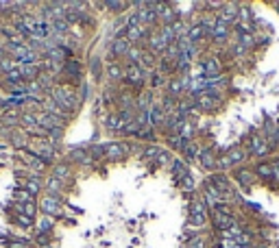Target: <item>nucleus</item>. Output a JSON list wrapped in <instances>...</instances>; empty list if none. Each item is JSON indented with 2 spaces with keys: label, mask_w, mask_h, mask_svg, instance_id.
<instances>
[{
  "label": "nucleus",
  "mask_w": 279,
  "mask_h": 248,
  "mask_svg": "<svg viewBox=\"0 0 279 248\" xmlns=\"http://www.w3.org/2000/svg\"><path fill=\"white\" fill-rule=\"evenodd\" d=\"M50 98H53L63 111H68V113H72L79 105V96L74 94V89H70V85H53Z\"/></svg>",
  "instance_id": "f257e3e1"
},
{
  "label": "nucleus",
  "mask_w": 279,
  "mask_h": 248,
  "mask_svg": "<svg viewBox=\"0 0 279 248\" xmlns=\"http://www.w3.org/2000/svg\"><path fill=\"white\" fill-rule=\"evenodd\" d=\"M212 216H214V226L218 231H229L233 224H236V220H233V216L229 214V209H227L225 205L216 207V209H212Z\"/></svg>",
  "instance_id": "f03ea898"
},
{
  "label": "nucleus",
  "mask_w": 279,
  "mask_h": 248,
  "mask_svg": "<svg viewBox=\"0 0 279 248\" xmlns=\"http://www.w3.org/2000/svg\"><path fill=\"white\" fill-rule=\"evenodd\" d=\"M39 209L44 211L48 218L53 216V218H62L63 216V211H62V202H59V198H55V196H44L42 200H39Z\"/></svg>",
  "instance_id": "7ed1b4c3"
},
{
  "label": "nucleus",
  "mask_w": 279,
  "mask_h": 248,
  "mask_svg": "<svg viewBox=\"0 0 279 248\" xmlns=\"http://www.w3.org/2000/svg\"><path fill=\"white\" fill-rule=\"evenodd\" d=\"M190 222H192V226H203L207 222V207H205V200L203 198H196L192 202Z\"/></svg>",
  "instance_id": "20e7f679"
},
{
  "label": "nucleus",
  "mask_w": 279,
  "mask_h": 248,
  "mask_svg": "<svg viewBox=\"0 0 279 248\" xmlns=\"http://www.w3.org/2000/svg\"><path fill=\"white\" fill-rule=\"evenodd\" d=\"M248 148H251L253 155L257 157H266L268 153H271V148H268V141L264 139V135H251V139H248Z\"/></svg>",
  "instance_id": "39448f33"
},
{
  "label": "nucleus",
  "mask_w": 279,
  "mask_h": 248,
  "mask_svg": "<svg viewBox=\"0 0 279 248\" xmlns=\"http://www.w3.org/2000/svg\"><path fill=\"white\" fill-rule=\"evenodd\" d=\"M31 153H33L35 157H39L44 164H48V161H53V157H55V146L42 139L37 146H35V148H31Z\"/></svg>",
  "instance_id": "423d86ee"
},
{
  "label": "nucleus",
  "mask_w": 279,
  "mask_h": 248,
  "mask_svg": "<svg viewBox=\"0 0 279 248\" xmlns=\"http://www.w3.org/2000/svg\"><path fill=\"white\" fill-rule=\"evenodd\" d=\"M42 109H44V113H50V115H55V118H59V120L70 118L68 111H63L53 98H44V100H42Z\"/></svg>",
  "instance_id": "0eeeda50"
},
{
  "label": "nucleus",
  "mask_w": 279,
  "mask_h": 248,
  "mask_svg": "<svg viewBox=\"0 0 279 248\" xmlns=\"http://www.w3.org/2000/svg\"><path fill=\"white\" fill-rule=\"evenodd\" d=\"M124 79L129 81L131 85H135V87H142V83H144V70H142L140 65H129V68L124 70Z\"/></svg>",
  "instance_id": "6e6552de"
},
{
  "label": "nucleus",
  "mask_w": 279,
  "mask_h": 248,
  "mask_svg": "<svg viewBox=\"0 0 279 248\" xmlns=\"http://www.w3.org/2000/svg\"><path fill=\"white\" fill-rule=\"evenodd\" d=\"M126 150H129V146L126 144H120V141H114V144H107V150H105V157H107L109 161H118L123 159L126 155Z\"/></svg>",
  "instance_id": "1a4fd4ad"
},
{
  "label": "nucleus",
  "mask_w": 279,
  "mask_h": 248,
  "mask_svg": "<svg viewBox=\"0 0 279 248\" xmlns=\"http://www.w3.org/2000/svg\"><path fill=\"white\" fill-rule=\"evenodd\" d=\"M207 183H214V187H216V192L218 194L225 198V196H231V187H229V181L225 179V176H220V174H212L210 176V181Z\"/></svg>",
  "instance_id": "9d476101"
},
{
  "label": "nucleus",
  "mask_w": 279,
  "mask_h": 248,
  "mask_svg": "<svg viewBox=\"0 0 279 248\" xmlns=\"http://www.w3.org/2000/svg\"><path fill=\"white\" fill-rule=\"evenodd\" d=\"M164 120H166V113H164V109H161V105L153 103L151 105V109H149V124L151 126H161L164 124Z\"/></svg>",
  "instance_id": "9b49d317"
},
{
  "label": "nucleus",
  "mask_w": 279,
  "mask_h": 248,
  "mask_svg": "<svg viewBox=\"0 0 279 248\" xmlns=\"http://www.w3.org/2000/svg\"><path fill=\"white\" fill-rule=\"evenodd\" d=\"M131 46H133V44H131L126 37H116L114 44H111V53H114L116 57H123V55L126 57V53L131 50Z\"/></svg>",
  "instance_id": "f8f14e48"
},
{
  "label": "nucleus",
  "mask_w": 279,
  "mask_h": 248,
  "mask_svg": "<svg viewBox=\"0 0 279 248\" xmlns=\"http://www.w3.org/2000/svg\"><path fill=\"white\" fill-rule=\"evenodd\" d=\"M20 72H22V77H24V83H35V81L39 79V65L37 63H29V65H20Z\"/></svg>",
  "instance_id": "ddd939ff"
},
{
  "label": "nucleus",
  "mask_w": 279,
  "mask_h": 248,
  "mask_svg": "<svg viewBox=\"0 0 279 248\" xmlns=\"http://www.w3.org/2000/svg\"><path fill=\"white\" fill-rule=\"evenodd\" d=\"M227 35H229V24L216 18V27H214V33H212V39L220 44V42H225L227 39Z\"/></svg>",
  "instance_id": "4468645a"
},
{
  "label": "nucleus",
  "mask_w": 279,
  "mask_h": 248,
  "mask_svg": "<svg viewBox=\"0 0 279 248\" xmlns=\"http://www.w3.org/2000/svg\"><path fill=\"white\" fill-rule=\"evenodd\" d=\"M149 48H151V53H164V50L168 48V44L164 42L161 33H151L149 35Z\"/></svg>",
  "instance_id": "2eb2a0df"
},
{
  "label": "nucleus",
  "mask_w": 279,
  "mask_h": 248,
  "mask_svg": "<svg viewBox=\"0 0 279 248\" xmlns=\"http://www.w3.org/2000/svg\"><path fill=\"white\" fill-rule=\"evenodd\" d=\"M44 187H46L48 196H55V198H59V196H62V192H63V183L59 179H55V176H50Z\"/></svg>",
  "instance_id": "dca6fc26"
},
{
  "label": "nucleus",
  "mask_w": 279,
  "mask_h": 248,
  "mask_svg": "<svg viewBox=\"0 0 279 248\" xmlns=\"http://www.w3.org/2000/svg\"><path fill=\"white\" fill-rule=\"evenodd\" d=\"M170 168H172V174H175V181H177V183H179V181L184 179L186 174H190V172H187L186 161H181V159H175V161H172Z\"/></svg>",
  "instance_id": "f3484780"
},
{
  "label": "nucleus",
  "mask_w": 279,
  "mask_h": 248,
  "mask_svg": "<svg viewBox=\"0 0 279 248\" xmlns=\"http://www.w3.org/2000/svg\"><path fill=\"white\" fill-rule=\"evenodd\" d=\"M22 159H24V164H27V168H33V170H37V172H42L44 165H46L42 159H39V157H35L33 153H24Z\"/></svg>",
  "instance_id": "a211bd4d"
},
{
  "label": "nucleus",
  "mask_w": 279,
  "mask_h": 248,
  "mask_svg": "<svg viewBox=\"0 0 279 248\" xmlns=\"http://www.w3.org/2000/svg\"><path fill=\"white\" fill-rule=\"evenodd\" d=\"M53 176H55V179H59L62 183H68V181L72 179V172H70L68 165L59 164V165H55V168H53Z\"/></svg>",
  "instance_id": "6ab92c4d"
},
{
  "label": "nucleus",
  "mask_w": 279,
  "mask_h": 248,
  "mask_svg": "<svg viewBox=\"0 0 279 248\" xmlns=\"http://www.w3.org/2000/svg\"><path fill=\"white\" fill-rule=\"evenodd\" d=\"M203 70H205V74H210V77H214V79L220 77V65H218V59H205V61H203Z\"/></svg>",
  "instance_id": "aec40b11"
},
{
  "label": "nucleus",
  "mask_w": 279,
  "mask_h": 248,
  "mask_svg": "<svg viewBox=\"0 0 279 248\" xmlns=\"http://www.w3.org/2000/svg\"><path fill=\"white\" fill-rule=\"evenodd\" d=\"M105 124H107L109 131H123L124 129V122H123V118H120V113H109Z\"/></svg>",
  "instance_id": "412c9836"
},
{
  "label": "nucleus",
  "mask_w": 279,
  "mask_h": 248,
  "mask_svg": "<svg viewBox=\"0 0 279 248\" xmlns=\"http://www.w3.org/2000/svg\"><path fill=\"white\" fill-rule=\"evenodd\" d=\"M22 187L33 196V198H35V196H37L39 192H42V181H37V179H27V181L22 183Z\"/></svg>",
  "instance_id": "4be33fe9"
},
{
  "label": "nucleus",
  "mask_w": 279,
  "mask_h": 248,
  "mask_svg": "<svg viewBox=\"0 0 279 248\" xmlns=\"http://www.w3.org/2000/svg\"><path fill=\"white\" fill-rule=\"evenodd\" d=\"M35 211H37L35 202H18L16 205V214H24L29 218H35Z\"/></svg>",
  "instance_id": "5701e85b"
},
{
  "label": "nucleus",
  "mask_w": 279,
  "mask_h": 248,
  "mask_svg": "<svg viewBox=\"0 0 279 248\" xmlns=\"http://www.w3.org/2000/svg\"><path fill=\"white\" fill-rule=\"evenodd\" d=\"M227 157H229L231 165H236V164H242V161L247 159V153L240 148V146H233V148L229 150V155H227Z\"/></svg>",
  "instance_id": "b1692460"
},
{
  "label": "nucleus",
  "mask_w": 279,
  "mask_h": 248,
  "mask_svg": "<svg viewBox=\"0 0 279 248\" xmlns=\"http://www.w3.org/2000/svg\"><path fill=\"white\" fill-rule=\"evenodd\" d=\"M184 153H186V159L187 161H194V159H199V157H201V148L194 144V141H187L186 148H184Z\"/></svg>",
  "instance_id": "393cba45"
},
{
  "label": "nucleus",
  "mask_w": 279,
  "mask_h": 248,
  "mask_svg": "<svg viewBox=\"0 0 279 248\" xmlns=\"http://www.w3.org/2000/svg\"><path fill=\"white\" fill-rule=\"evenodd\" d=\"M63 72L70 74L74 81H79L81 79V63L79 61H68V63L63 65Z\"/></svg>",
  "instance_id": "a878e982"
},
{
  "label": "nucleus",
  "mask_w": 279,
  "mask_h": 248,
  "mask_svg": "<svg viewBox=\"0 0 279 248\" xmlns=\"http://www.w3.org/2000/svg\"><path fill=\"white\" fill-rule=\"evenodd\" d=\"M201 164H203V168H214L216 165V159H214V153H212L210 148H203L201 150Z\"/></svg>",
  "instance_id": "bb28decb"
},
{
  "label": "nucleus",
  "mask_w": 279,
  "mask_h": 248,
  "mask_svg": "<svg viewBox=\"0 0 279 248\" xmlns=\"http://www.w3.org/2000/svg\"><path fill=\"white\" fill-rule=\"evenodd\" d=\"M257 176L268 183H273V164H260L257 165Z\"/></svg>",
  "instance_id": "cd10ccee"
},
{
  "label": "nucleus",
  "mask_w": 279,
  "mask_h": 248,
  "mask_svg": "<svg viewBox=\"0 0 279 248\" xmlns=\"http://www.w3.org/2000/svg\"><path fill=\"white\" fill-rule=\"evenodd\" d=\"M70 157H72V159L74 161H79V164H83V165H90V164H92V155H90L88 153V150H72V155H70Z\"/></svg>",
  "instance_id": "c85d7f7f"
},
{
  "label": "nucleus",
  "mask_w": 279,
  "mask_h": 248,
  "mask_svg": "<svg viewBox=\"0 0 279 248\" xmlns=\"http://www.w3.org/2000/svg\"><path fill=\"white\" fill-rule=\"evenodd\" d=\"M146 31L142 27H135V28H126V39H129L131 44L133 42H140V39H144Z\"/></svg>",
  "instance_id": "c756f323"
},
{
  "label": "nucleus",
  "mask_w": 279,
  "mask_h": 248,
  "mask_svg": "<svg viewBox=\"0 0 279 248\" xmlns=\"http://www.w3.org/2000/svg\"><path fill=\"white\" fill-rule=\"evenodd\" d=\"M126 59H129V65H140L142 63V48L131 46V50L126 53Z\"/></svg>",
  "instance_id": "7c9ffc66"
},
{
  "label": "nucleus",
  "mask_w": 279,
  "mask_h": 248,
  "mask_svg": "<svg viewBox=\"0 0 279 248\" xmlns=\"http://www.w3.org/2000/svg\"><path fill=\"white\" fill-rule=\"evenodd\" d=\"M107 74H109L111 81H120V79L124 77V70H123V65H120V63H109Z\"/></svg>",
  "instance_id": "2f4dec72"
},
{
  "label": "nucleus",
  "mask_w": 279,
  "mask_h": 248,
  "mask_svg": "<svg viewBox=\"0 0 279 248\" xmlns=\"http://www.w3.org/2000/svg\"><path fill=\"white\" fill-rule=\"evenodd\" d=\"M205 31H203V24H196V27H187V39H190L192 44L196 42V39H201Z\"/></svg>",
  "instance_id": "473e14b6"
},
{
  "label": "nucleus",
  "mask_w": 279,
  "mask_h": 248,
  "mask_svg": "<svg viewBox=\"0 0 279 248\" xmlns=\"http://www.w3.org/2000/svg\"><path fill=\"white\" fill-rule=\"evenodd\" d=\"M27 141H29V138H27V133H22V131H16V133L11 135V144L16 146V148H24Z\"/></svg>",
  "instance_id": "72a5a7b5"
},
{
  "label": "nucleus",
  "mask_w": 279,
  "mask_h": 248,
  "mask_svg": "<svg viewBox=\"0 0 279 248\" xmlns=\"http://www.w3.org/2000/svg\"><path fill=\"white\" fill-rule=\"evenodd\" d=\"M16 111H7V113H4L2 115V124H4V129H7V126H9V129H11V126H18L20 124V118H16Z\"/></svg>",
  "instance_id": "f704fd0d"
},
{
  "label": "nucleus",
  "mask_w": 279,
  "mask_h": 248,
  "mask_svg": "<svg viewBox=\"0 0 279 248\" xmlns=\"http://www.w3.org/2000/svg\"><path fill=\"white\" fill-rule=\"evenodd\" d=\"M179 135H181V138H184L186 141H190V138L194 135V124L187 122V120H186V122L181 124V129H179Z\"/></svg>",
  "instance_id": "c9c22d12"
},
{
  "label": "nucleus",
  "mask_w": 279,
  "mask_h": 248,
  "mask_svg": "<svg viewBox=\"0 0 279 248\" xmlns=\"http://www.w3.org/2000/svg\"><path fill=\"white\" fill-rule=\"evenodd\" d=\"M236 179L240 181L242 185H251V183H253V179H255V176H253L251 172H247V170H238V172H236Z\"/></svg>",
  "instance_id": "e433bc0d"
},
{
  "label": "nucleus",
  "mask_w": 279,
  "mask_h": 248,
  "mask_svg": "<svg viewBox=\"0 0 279 248\" xmlns=\"http://www.w3.org/2000/svg\"><path fill=\"white\" fill-rule=\"evenodd\" d=\"M179 185H181V190H184V192H192V190H194V176L186 174L184 179L179 181Z\"/></svg>",
  "instance_id": "4c0bfd02"
},
{
  "label": "nucleus",
  "mask_w": 279,
  "mask_h": 248,
  "mask_svg": "<svg viewBox=\"0 0 279 248\" xmlns=\"http://www.w3.org/2000/svg\"><path fill=\"white\" fill-rule=\"evenodd\" d=\"M168 141H170V146H175V148H181V150H184V148H186V144H187V141H186L184 138H181L179 133L168 135Z\"/></svg>",
  "instance_id": "58836bf2"
},
{
  "label": "nucleus",
  "mask_w": 279,
  "mask_h": 248,
  "mask_svg": "<svg viewBox=\"0 0 279 248\" xmlns=\"http://www.w3.org/2000/svg\"><path fill=\"white\" fill-rule=\"evenodd\" d=\"M18 68V63L13 61V59H0V70H2L4 74H9L11 70H16Z\"/></svg>",
  "instance_id": "ea45409f"
},
{
  "label": "nucleus",
  "mask_w": 279,
  "mask_h": 248,
  "mask_svg": "<svg viewBox=\"0 0 279 248\" xmlns=\"http://www.w3.org/2000/svg\"><path fill=\"white\" fill-rule=\"evenodd\" d=\"M16 222L22 226V229H31V226H33V218H29L24 214H16Z\"/></svg>",
  "instance_id": "a19ab883"
},
{
  "label": "nucleus",
  "mask_w": 279,
  "mask_h": 248,
  "mask_svg": "<svg viewBox=\"0 0 279 248\" xmlns=\"http://www.w3.org/2000/svg\"><path fill=\"white\" fill-rule=\"evenodd\" d=\"M16 200L18 202H33V196L29 194L24 187H20V190H16Z\"/></svg>",
  "instance_id": "79ce46f5"
},
{
  "label": "nucleus",
  "mask_w": 279,
  "mask_h": 248,
  "mask_svg": "<svg viewBox=\"0 0 279 248\" xmlns=\"http://www.w3.org/2000/svg\"><path fill=\"white\" fill-rule=\"evenodd\" d=\"M37 229H39V233H50V231H53V220L46 216L44 220L37 222Z\"/></svg>",
  "instance_id": "37998d69"
},
{
  "label": "nucleus",
  "mask_w": 279,
  "mask_h": 248,
  "mask_svg": "<svg viewBox=\"0 0 279 248\" xmlns=\"http://www.w3.org/2000/svg\"><path fill=\"white\" fill-rule=\"evenodd\" d=\"M187 248H207V240L203 235H196V237H192V242L187 244Z\"/></svg>",
  "instance_id": "c03bdc74"
},
{
  "label": "nucleus",
  "mask_w": 279,
  "mask_h": 248,
  "mask_svg": "<svg viewBox=\"0 0 279 248\" xmlns=\"http://www.w3.org/2000/svg\"><path fill=\"white\" fill-rule=\"evenodd\" d=\"M214 168H218V170H227V168H231V161H229V157H227V155L218 157V159H216V165H214Z\"/></svg>",
  "instance_id": "a18cd8bd"
},
{
  "label": "nucleus",
  "mask_w": 279,
  "mask_h": 248,
  "mask_svg": "<svg viewBox=\"0 0 279 248\" xmlns=\"http://www.w3.org/2000/svg\"><path fill=\"white\" fill-rule=\"evenodd\" d=\"M142 63L149 65V68H153V65H155V57H153L151 50H142Z\"/></svg>",
  "instance_id": "49530a36"
},
{
  "label": "nucleus",
  "mask_w": 279,
  "mask_h": 248,
  "mask_svg": "<svg viewBox=\"0 0 279 248\" xmlns=\"http://www.w3.org/2000/svg\"><path fill=\"white\" fill-rule=\"evenodd\" d=\"M155 164H157V165H168V164H172V161H170L168 153H166V150H161V153L155 157Z\"/></svg>",
  "instance_id": "de8ad7c7"
},
{
  "label": "nucleus",
  "mask_w": 279,
  "mask_h": 248,
  "mask_svg": "<svg viewBox=\"0 0 279 248\" xmlns=\"http://www.w3.org/2000/svg\"><path fill=\"white\" fill-rule=\"evenodd\" d=\"M159 153H161L159 146H149V148L144 150V157H146V159H155V157L159 155Z\"/></svg>",
  "instance_id": "09e8293b"
},
{
  "label": "nucleus",
  "mask_w": 279,
  "mask_h": 248,
  "mask_svg": "<svg viewBox=\"0 0 279 248\" xmlns=\"http://www.w3.org/2000/svg\"><path fill=\"white\" fill-rule=\"evenodd\" d=\"M151 85H153V87H161V85H164V77H161V72H153V77H151Z\"/></svg>",
  "instance_id": "8fccbe9b"
},
{
  "label": "nucleus",
  "mask_w": 279,
  "mask_h": 248,
  "mask_svg": "<svg viewBox=\"0 0 279 248\" xmlns=\"http://www.w3.org/2000/svg\"><path fill=\"white\" fill-rule=\"evenodd\" d=\"M168 89H170V94H179L181 92V89H184V85H181V81H170V83H168Z\"/></svg>",
  "instance_id": "3c124183"
},
{
  "label": "nucleus",
  "mask_w": 279,
  "mask_h": 248,
  "mask_svg": "<svg viewBox=\"0 0 279 248\" xmlns=\"http://www.w3.org/2000/svg\"><path fill=\"white\" fill-rule=\"evenodd\" d=\"M105 7H107V9H114V11H120V9L124 11L129 4H126V2H105Z\"/></svg>",
  "instance_id": "603ef678"
},
{
  "label": "nucleus",
  "mask_w": 279,
  "mask_h": 248,
  "mask_svg": "<svg viewBox=\"0 0 279 248\" xmlns=\"http://www.w3.org/2000/svg\"><path fill=\"white\" fill-rule=\"evenodd\" d=\"M105 150H107V146H94V148H90V155L92 157H103Z\"/></svg>",
  "instance_id": "864d4df0"
},
{
  "label": "nucleus",
  "mask_w": 279,
  "mask_h": 248,
  "mask_svg": "<svg viewBox=\"0 0 279 248\" xmlns=\"http://www.w3.org/2000/svg\"><path fill=\"white\" fill-rule=\"evenodd\" d=\"M37 242H39V244H42V246H48L50 235H48V233H39V235H37Z\"/></svg>",
  "instance_id": "5fc2aeb1"
},
{
  "label": "nucleus",
  "mask_w": 279,
  "mask_h": 248,
  "mask_svg": "<svg viewBox=\"0 0 279 248\" xmlns=\"http://www.w3.org/2000/svg\"><path fill=\"white\" fill-rule=\"evenodd\" d=\"M273 181H275V183H279V161H275V164H273Z\"/></svg>",
  "instance_id": "6e6d98bb"
},
{
  "label": "nucleus",
  "mask_w": 279,
  "mask_h": 248,
  "mask_svg": "<svg viewBox=\"0 0 279 248\" xmlns=\"http://www.w3.org/2000/svg\"><path fill=\"white\" fill-rule=\"evenodd\" d=\"M92 72L96 74V77L100 74V61H98V59H94V61H92Z\"/></svg>",
  "instance_id": "4d7b16f0"
},
{
  "label": "nucleus",
  "mask_w": 279,
  "mask_h": 248,
  "mask_svg": "<svg viewBox=\"0 0 279 248\" xmlns=\"http://www.w3.org/2000/svg\"><path fill=\"white\" fill-rule=\"evenodd\" d=\"M240 18H242V20H251V11H248L247 7H245V9H240Z\"/></svg>",
  "instance_id": "13d9d810"
},
{
  "label": "nucleus",
  "mask_w": 279,
  "mask_h": 248,
  "mask_svg": "<svg viewBox=\"0 0 279 248\" xmlns=\"http://www.w3.org/2000/svg\"><path fill=\"white\" fill-rule=\"evenodd\" d=\"M277 139H279V126H277Z\"/></svg>",
  "instance_id": "bf43d9fd"
},
{
  "label": "nucleus",
  "mask_w": 279,
  "mask_h": 248,
  "mask_svg": "<svg viewBox=\"0 0 279 248\" xmlns=\"http://www.w3.org/2000/svg\"><path fill=\"white\" fill-rule=\"evenodd\" d=\"M248 248H260V246H248Z\"/></svg>",
  "instance_id": "052dcab7"
},
{
  "label": "nucleus",
  "mask_w": 279,
  "mask_h": 248,
  "mask_svg": "<svg viewBox=\"0 0 279 248\" xmlns=\"http://www.w3.org/2000/svg\"><path fill=\"white\" fill-rule=\"evenodd\" d=\"M42 248H50V246H42Z\"/></svg>",
  "instance_id": "680f3d73"
}]
</instances>
